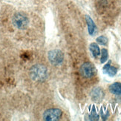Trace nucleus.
Here are the masks:
<instances>
[{
  "instance_id": "nucleus-9",
  "label": "nucleus",
  "mask_w": 121,
  "mask_h": 121,
  "mask_svg": "<svg viewBox=\"0 0 121 121\" xmlns=\"http://www.w3.org/2000/svg\"><path fill=\"white\" fill-rule=\"evenodd\" d=\"M109 91L112 94L115 95H120L121 94V83L116 82L112 83L109 86Z\"/></svg>"
},
{
  "instance_id": "nucleus-8",
  "label": "nucleus",
  "mask_w": 121,
  "mask_h": 121,
  "mask_svg": "<svg viewBox=\"0 0 121 121\" xmlns=\"http://www.w3.org/2000/svg\"><path fill=\"white\" fill-rule=\"evenodd\" d=\"M104 97V92L100 88H97L94 89L91 93V98L94 101L99 102L101 101Z\"/></svg>"
},
{
  "instance_id": "nucleus-6",
  "label": "nucleus",
  "mask_w": 121,
  "mask_h": 121,
  "mask_svg": "<svg viewBox=\"0 0 121 121\" xmlns=\"http://www.w3.org/2000/svg\"><path fill=\"white\" fill-rule=\"evenodd\" d=\"M86 23L88 26V34L91 36H94L97 33V27L95 24H94L93 19L91 18L90 16L86 15Z\"/></svg>"
},
{
  "instance_id": "nucleus-11",
  "label": "nucleus",
  "mask_w": 121,
  "mask_h": 121,
  "mask_svg": "<svg viewBox=\"0 0 121 121\" xmlns=\"http://www.w3.org/2000/svg\"><path fill=\"white\" fill-rule=\"evenodd\" d=\"M97 43L101 45H106L108 43V38L106 36H99L96 39Z\"/></svg>"
},
{
  "instance_id": "nucleus-7",
  "label": "nucleus",
  "mask_w": 121,
  "mask_h": 121,
  "mask_svg": "<svg viewBox=\"0 0 121 121\" xmlns=\"http://www.w3.org/2000/svg\"><path fill=\"white\" fill-rule=\"evenodd\" d=\"M111 61H108L106 65H105L103 67V73L108 74L109 77H114L117 74V69L115 67L111 65Z\"/></svg>"
},
{
  "instance_id": "nucleus-5",
  "label": "nucleus",
  "mask_w": 121,
  "mask_h": 121,
  "mask_svg": "<svg viewBox=\"0 0 121 121\" xmlns=\"http://www.w3.org/2000/svg\"><path fill=\"white\" fill-rule=\"evenodd\" d=\"M80 73L82 77L90 78L94 76L95 73V68L90 62H85L80 68Z\"/></svg>"
},
{
  "instance_id": "nucleus-3",
  "label": "nucleus",
  "mask_w": 121,
  "mask_h": 121,
  "mask_svg": "<svg viewBox=\"0 0 121 121\" xmlns=\"http://www.w3.org/2000/svg\"><path fill=\"white\" fill-rule=\"evenodd\" d=\"M48 58L49 62L54 65H59L63 62L64 54L60 50L54 49L50 51L48 54Z\"/></svg>"
},
{
  "instance_id": "nucleus-1",
  "label": "nucleus",
  "mask_w": 121,
  "mask_h": 121,
  "mask_svg": "<svg viewBox=\"0 0 121 121\" xmlns=\"http://www.w3.org/2000/svg\"><path fill=\"white\" fill-rule=\"evenodd\" d=\"M30 78L36 82H43L48 78V69L42 64H36L30 68Z\"/></svg>"
},
{
  "instance_id": "nucleus-2",
  "label": "nucleus",
  "mask_w": 121,
  "mask_h": 121,
  "mask_svg": "<svg viewBox=\"0 0 121 121\" xmlns=\"http://www.w3.org/2000/svg\"><path fill=\"white\" fill-rule=\"evenodd\" d=\"M12 22L14 27L19 30H25L29 25V19L28 16L23 12H17L12 18Z\"/></svg>"
},
{
  "instance_id": "nucleus-12",
  "label": "nucleus",
  "mask_w": 121,
  "mask_h": 121,
  "mask_svg": "<svg viewBox=\"0 0 121 121\" xmlns=\"http://www.w3.org/2000/svg\"><path fill=\"white\" fill-rule=\"evenodd\" d=\"M108 57V51L106 48H103L101 50V59H100V62L104 63L105 62H106Z\"/></svg>"
},
{
  "instance_id": "nucleus-10",
  "label": "nucleus",
  "mask_w": 121,
  "mask_h": 121,
  "mask_svg": "<svg viewBox=\"0 0 121 121\" xmlns=\"http://www.w3.org/2000/svg\"><path fill=\"white\" fill-rule=\"evenodd\" d=\"M89 50H90L92 56L94 58H97L100 54V49H99V46L97 43H91L90 45H89Z\"/></svg>"
},
{
  "instance_id": "nucleus-4",
  "label": "nucleus",
  "mask_w": 121,
  "mask_h": 121,
  "mask_svg": "<svg viewBox=\"0 0 121 121\" xmlns=\"http://www.w3.org/2000/svg\"><path fill=\"white\" fill-rule=\"evenodd\" d=\"M62 112L59 108H50L46 110L43 114V119L46 121L59 120L62 117Z\"/></svg>"
},
{
  "instance_id": "nucleus-13",
  "label": "nucleus",
  "mask_w": 121,
  "mask_h": 121,
  "mask_svg": "<svg viewBox=\"0 0 121 121\" xmlns=\"http://www.w3.org/2000/svg\"><path fill=\"white\" fill-rule=\"evenodd\" d=\"M89 119L91 120H99V115L97 114L96 110L94 108H93L92 111L91 112V114L89 115Z\"/></svg>"
}]
</instances>
